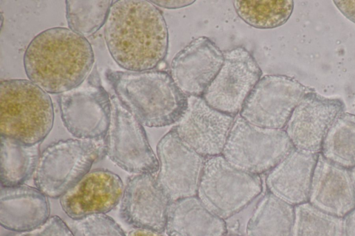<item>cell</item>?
<instances>
[{
	"mask_svg": "<svg viewBox=\"0 0 355 236\" xmlns=\"http://www.w3.org/2000/svg\"><path fill=\"white\" fill-rule=\"evenodd\" d=\"M104 38L111 57L129 71L155 69L168 48L163 13L150 1H114L104 25Z\"/></svg>",
	"mask_w": 355,
	"mask_h": 236,
	"instance_id": "6da1fadb",
	"label": "cell"
},
{
	"mask_svg": "<svg viewBox=\"0 0 355 236\" xmlns=\"http://www.w3.org/2000/svg\"><path fill=\"white\" fill-rule=\"evenodd\" d=\"M94 63V51L87 38L64 27L37 34L23 57L28 80L46 93L59 95L83 84Z\"/></svg>",
	"mask_w": 355,
	"mask_h": 236,
	"instance_id": "7a4b0ae2",
	"label": "cell"
},
{
	"mask_svg": "<svg viewBox=\"0 0 355 236\" xmlns=\"http://www.w3.org/2000/svg\"><path fill=\"white\" fill-rule=\"evenodd\" d=\"M105 78L121 103L144 126L175 124L187 109V96L167 71L108 69Z\"/></svg>",
	"mask_w": 355,
	"mask_h": 236,
	"instance_id": "3957f363",
	"label": "cell"
},
{
	"mask_svg": "<svg viewBox=\"0 0 355 236\" xmlns=\"http://www.w3.org/2000/svg\"><path fill=\"white\" fill-rule=\"evenodd\" d=\"M53 120L48 93L29 80L1 81V136L26 145H38L51 131Z\"/></svg>",
	"mask_w": 355,
	"mask_h": 236,
	"instance_id": "277c9868",
	"label": "cell"
},
{
	"mask_svg": "<svg viewBox=\"0 0 355 236\" xmlns=\"http://www.w3.org/2000/svg\"><path fill=\"white\" fill-rule=\"evenodd\" d=\"M105 156L104 138L53 142L40 153L33 175L35 185L48 197L60 198Z\"/></svg>",
	"mask_w": 355,
	"mask_h": 236,
	"instance_id": "5b68a950",
	"label": "cell"
},
{
	"mask_svg": "<svg viewBox=\"0 0 355 236\" xmlns=\"http://www.w3.org/2000/svg\"><path fill=\"white\" fill-rule=\"evenodd\" d=\"M262 183L260 175L234 167L220 154L206 159L197 196L225 220L251 203L262 192Z\"/></svg>",
	"mask_w": 355,
	"mask_h": 236,
	"instance_id": "8992f818",
	"label": "cell"
},
{
	"mask_svg": "<svg viewBox=\"0 0 355 236\" xmlns=\"http://www.w3.org/2000/svg\"><path fill=\"white\" fill-rule=\"evenodd\" d=\"M294 147L284 129H268L236 117L222 152L225 158L243 171L268 173Z\"/></svg>",
	"mask_w": 355,
	"mask_h": 236,
	"instance_id": "52a82bcc",
	"label": "cell"
},
{
	"mask_svg": "<svg viewBox=\"0 0 355 236\" xmlns=\"http://www.w3.org/2000/svg\"><path fill=\"white\" fill-rule=\"evenodd\" d=\"M110 120L104 138L105 155L127 172L157 173L159 161L148 143L143 125L116 96H110Z\"/></svg>",
	"mask_w": 355,
	"mask_h": 236,
	"instance_id": "ba28073f",
	"label": "cell"
},
{
	"mask_svg": "<svg viewBox=\"0 0 355 236\" xmlns=\"http://www.w3.org/2000/svg\"><path fill=\"white\" fill-rule=\"evenodd\" d=\"M58 105L64 126L76 138H105L110 120L111 100L96 70L78 87L60 94Z\"/></svg>",
	"mask_w": 355,
	"mask_h": 236,
	"instance_id": "9c48e42d",
	"label": "cell"
},
{
	"mask_svg": "<svg viewBox=\"0 0 355 236\" xmlns=\"http://www.w3.org/2000/svg\"><path fill=\"white\" fill-rule=\"evenodd\" d=\"M307 91L306 87L293 78L266 75L248 96L239 115L257 127L284 129L293 111Z\"/></svg>",
	"mask_w": 355,
	"mask_h": 236,
	"instance_id": "30bf717a",
	"label": "cell"
},
{
	"mask_svg": "<svg viewBox=\"0 0 355 236\" xmlns=\"http://www.w3.org/2000/svg\"><path fill=\"white\" fill-rule=\"evenodd\" d=\"M261 75L252 54L234 47L224 52L223 64L202 97L213 108L236 116Z\"/></svg>",
	"mask_w": 355,
	"mask_h": 236,
	"instance_id": "8fae6325",
	"label": "cell"
},
{
	"mask_svg": "<svg viewBox=\"0 0 355 236\" xmlns=\"http://www.w3.org/2000/svg\"><path fill=\"white\" fill-rule=\"evenodd\" d=\"M157 182L171 201L196 196L206 158L178 136L173 127L157 145Z\"/></svg>",
	"mask_w": 355,
	"mask_h": 236,
	"instance_id": "7c38bea8",
	"label": "cell"
},
{
	"mask_svg": "<svg viewBox=\"0 0 355 236\" xmlns=\"http://www.w3.org/2000/svg\"><path fill=\"white\" fill-rule=\"evenodd\" d=\"M235 118L213 108L202 96H189L174 127L185 143L208 158L222 154Z\"/></svg>",
	"mask_w": 355,
	"mask_h": 236,
	"instance_id": "4fadbf2b",
	"label": "cell"
},
{
	"mask_svg": "<svg viewBox=\"0 0 355 236\" xmlns=\"http://www.w3.org/2000/svg\"><path fill=\"white\" fill-rule=\"evenodd\" d=\"M344 111L341 100L308 91L293 111L284 130L295 149L320 154L328 131Z\"/></svg>",
	"mask_w": 355,
	"mask_h": 236,
	"instance_id": "5bb4252c",
	"label": "cell"
},
{
	"mask_svg": "<svg viewBox=\"0 0 355 236\" xmlns=\"http://www.w3.org/2000/svg\"><path fill=\"white\" fill-rule=\"evenodd\" d=\"M171 202L154 174H132L124 186L119 215L134 228L162 233Z\"/></svg>",
	"mask_w": 355,
	"mask_h": 236,
	"instance_id": "9a60e30c",
	"label": "cell"
},
{
	"mask_svg": "<svg viewBox=\"0 0 355 236\" xmlns=\"http://www.w3.org/2000/svg\"><path fill=\"white\" fill-rule=\"evenodd\" d=\"M223 62L224 52L207 37L200 36L175 54L169 73L186 96H202Z\"/></svg>",
	"mask_w": 355,
	"mask_h": 236,
	"instance_id": "2e32d148",
	"label": "cell"
},
{
	"mask_svg": "<svg viewBox=\"0 0 355 236\" xmlns=\"http://www.w3.org/2000/svg\"><path fill=\"white\" fill-rule=\"evenodd\" d=\"M124 185L115 173L105 169L90 170L60 198L64 213L78 221L88 216L106 214L122 198Z\"/></svg>",
	"mask_w": 355,
	"mask_h": 236,
	"instance_id": "e0dca14e",
	"label": "cell"
},
{
	"mask_svg": "<svg viewBox=\"0 0 355 236\" xmlns=\"http://www.w3.org/2000/svg\"><path fill=\"white\" fill-rule=\"evenodd\" d=\"M308 202L343 218L355 207V191L350 170L327 160L319 154Z\"/></svg>",
	"mask_w": 355,
	"mask_h": 236,
	"instance_id": "ac0fdd59",
	"label": "cell"
},
{
	"mask_svg": "<svg viewBox=\"0 0 355 236\" xmlns=\"http://www.w3.org/2000/svg\"><path fill=\"white\" fill-rule=\"evenodd\" d=\"M318 154L294 148L267 173V191L293 206L308 202Z\"/></svg>",
	"mask_w": 355,
	"mask_h": 236,
	"instance_id": "d6986e66",
	"label": "cell"
},
{
	"mask_svg": "<svg viewBox=\"0 0 355 236\" xmlns=\"http://www.w3.org/2000/svg\"><path fill=\"white\" fill-rule=\"evenodd\" d=\"M50 217L48 197L36 187L1 186L0 224L5 229L15 233L29 231Z\"/></svg>",
	"mask_w": 355,
	"mask_h": 236,
	"instance_id": "ffe728a7",
	"label": "cell"
},
{
	"mask_svg": "<svg viewBox=\"0 0 355 236\" xmlns=\"http://www.w3.org/2000/svg\"><path fill=\"white\" fill-rule=\"evenodd\" d=\"M164 232L168 236H224L227 225L196 195L171 202Z\"/></svg>",
	"mask_w": 355,
	"mask_h": 236,
	"instance_id": "44dd1931",
	"label": "cell"
},
{
	"mask_svg": "<svg viewBox=\"0 0 355 236\" xmlns=\"http://www.w3.org/2000/svg\"><path fill=\"white\" fill-rule=\"evenodd\" d=\"M295 206L266 192L245 227V236H292Z\"/></svg>",
	"mask_w": 355,
	"mask_h": 236,
	"instance_id": "7402d4cb",
	"label": "cell"
},
{
	"mask_svg": "<svg viewBox=\"0 0 355 236\" xmlns=\"http://www.w3.org/2000/svg\"><path fill=\"white\" fill-rule=\"evenodd\" d=\"M40 155L39 144L26 145L1 136V186L24 184L34 175Z\"/></svg>",
	"mask_w": 355,
	"mask_h": 236,
	"instance_id": "603a6c76",
	"label": "cell"
},
{
	"mask_svg": "<svg viewBox=\"0 0 355 236\" xmlns=\"http://www.w3.org/2000/svg\"><path fill=\"white\" fill-rule=\"evenodd\" d=\"M320 154L343 167H355V114L344 111L338 116L323 140Z\"/></svg>",
	"mask_w": 355,
	"mask_h": 236,
	"instance_id": "cb8c5ba5",
	"label": "cell"
},
{
	"mask_svg": "<svg viewBox=\"0 0 355 236\" xmlns=\"http://www.w3.org/2000/svg\"><path fill=\"white\" fill-rule=\"evenodd\" d=\"M234 7L238 16L249 26L270 29L284 24L290 18L292 0H236Z\"/></svg>",
	"mask_w": 355,
	"mask_h": 236,
	"instance_id": "d4e9b609",
	"label": "cell"
},
{
	"mask_svg": "<svg viewBox=\"0 0 355 236\" xmlns=\"http://www.w3.org/2000/svg\"><path fill=\"white\" fill-rule=\"evenodd\" d=\"M114 1L67 0L66 19L69 28L87 37L105 25Z\"/></svg>",
	"mask_w": 355,
	"mask_h": 236,
	"instance_id": "484cf974",
	"label": "cell"
},
{
	"mask_svg": "<svg viewBox=\"0 0 355 236\" xmlns=\"http://www.w3.org/2000/svg\"><path fill=\"white\" fill-rule=\"evenodd\" d=\"M342 221V217L306 202L295 206L292 236H341Z\"/></svg>",
	"mask_w": 355,
	"mask_h": 236,
	"instance_id": "4316f807",
	"label": "cell"
},
{
	"mask_svg": "<svg viewBox=\"0 0 355 236\" xmlns=\"http://www.w3.org/2000/svg\"><path fill=\"white\" fill-rule=\"evenodd\" d=\"M76 227L83 236H127L120 225L106 214L76 221Z\"/></svg>",
	"mask_w": 355,
	"mask_h": 236,
	"instance_id": "83f0119b",
	"label": "cell"
},
{
	"mask_svg": "<svg viewBox=\"0 0 355 236\" xmlns=\"http://www.w3.org/2000/svg\"><path fill=\"white\" fill-rule=\"evenodd\" d=\"M6 236H74V235L60 217L54 215L37 228L26 232L13 233Z\"/></svg>",
	"mask_w": 355,
	"mask_h": 236,
	"instance_id": "f1b7e54d",
	"label": "cell"
},
{
	"mask_svg": "<svg viewBox=\"0 0 355 236\" xmlns=\"http://www.w3.org/2000/svg\"><path fill=\"white\" fill-rule=\"evenodd\" d=\"M334 3L346 18L355 24V0H338Z\"/></svg>",
	"mask_w": 355,
	"mask_h": 236,
	"instance_id": "f546056e",
	"label": "cell"
},
{
	"mask_svg": "<svg viewBox=\"0 0 355 236\" xmlns=\"http://www.w3.org/2000/svg\"><path fill=\"white\" fill-rule=\"evenodd\" d=\"M341 236H355V207L343 217Z\"/></svg>",
	"mask_w": 355,
	"mask_h": 236,
	"instance_id": "4dcf8cb0",
	"label": "cell"
},
{
	"mask_svg": "<svg viewBox=\"0 0 355 236\" xmlns=\"http://www.w3.org/2000/svg\"><path fill=\"white\" fill-rule=\"evenodd\" d=\"M155 6L166 8V9H177L183 8L192 4L195 1L187 0H173V1H150Z\"/></svg>",
	"mask_w": 355,
	"mask_h": 236,
	"instance_id": "1f68e13d",
	"label": "cell"
},
{
	"mask_svg": "<svg viewBox=\"0 0 355 236\" xmlns=\"http://www.w3.org/2000/svg\"><path fill=\"white\" fill-rule=\"evenodd\" d=\"M127 236H163L161 233L145 228H133Z\"/></svg>",
	"mask_w": 355,
	"mask_h": 236,
	"instance_id": "d6a6232c",
	"label": "cell"
},
{
	"mask_svg": "<svg viewBox=\"0 0 355 236\" xmlns=\"http://www.w3.org/2000/svg\"><path fill=\"white\" fill-rule=\"evenodd\" d=\"M350 173H351L352 180V183H353V185H354V191H355V167H354L353 168H352L350 170Z\"/></svg>",
	"mask_w": 355,
	"mask_h": 236,
	"instance_id": "836d02e7",
	"label": "cell"
},
{
	"mask_svg": "<svg viewBox=\"0 0 355 236\" xmlns=\"http://www.w3.org/2000/svg\"><path fill=\"white\" fill-rule=\"evenodd\" d=\"M224 236H242V235H225Z\"/></svg>",
	"mask_w": 355,
	"mask_h": 236,
	"instance_id": "e575fe53",
	"label": "cell"
}]
</instances>
